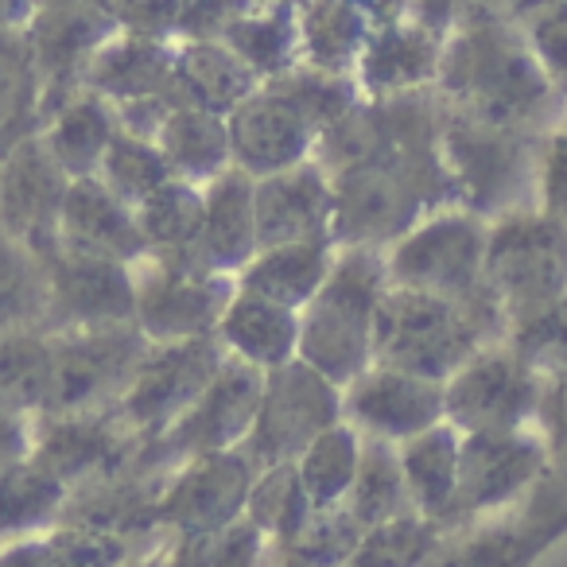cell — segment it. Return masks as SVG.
Returning a JSON list of instances; mask_svg holds the SVG:
<instances>
[{
	"label": "cell",
	"instance_id": "f1b7e54d",
	"mask_svg": "<svg viewBox=\"0 0 567 567\" xmlns=\"http://www.w3.org/2000/svg\"><path fill=\"white\" fill-rule=\"evenodd\" d=\"M334 260H339V245L334 237H316V241H292V245H272V249H257V257L241 268L237 288L257 292L272 303L303 311L316 292L327 284Z\"/></svg>",
	"mask_w": 567,
	"mask_h": 567
},
{
	"label": "cell",
	"instance_id": "7402d4cb",
	"mask_svg": "<svg viewBox=\"0 0 567 567\" xmlns=\"http://www.w3.org/2000/svg\"><path fill=\"white\" fill-rule=\"evenodd\" d=\"M252 203H257V245L260 249L331 237L334 183L319 159H308V164H296V167H288V172H276V175L257 179Z\"/></svg>",
	"mask_w": 567,
	"mask_h": 567
},
{
	"label": "cell",
	"instance_id": "277c9868",
	"mask_svg": "<svg viewBox=\"0 0 567 567\" xmlns=\"http://www.w3.org/2000/svg\"><path fill=\"white\" fill-rule=\"evenodd\" d=\"M389 292L385 252L350 245L339 249L327 284L300 311V358L347 389L373 365V327Z\"/></svg>",
	"mask_w": 567,
	"mask_h": 567
},
{
	"label": "cell",
	"instance_id": "1f68e13d",
	"mask_svg": "<svg viewBox=\"0 0 567 567\" xmlns=\"http://www.w3.org/2000/svg\"><path fill=\"white\" fill-rule=\"evenodd\" d=\"M203 218H206V190L187 179H167L164 187L152 190L136 206V226H141L144 245H148V257L179 260V265H198Z\"/></svg>",
	"mask_w": 567,
	"mask_h": 567
},
{
	"label": "cell",
	"instance_id": "f6af8a7d",
	"mask_svg": "<svg viewBox=\"0 0 567 567\" xmlns=\"http://www.w3.org/2000/svg\"><path fill=\"white\" fill-rule=\"evenodd\" d=\"M268 536L249 517L214 533L167 536V567H265Z\"/></svg>",
	"mask_w": 567,
	"mask_h": 567
},
{
	"label": "cell",
	"instance_id": "ee69618b",
	"mask_svg": "<svg viewBox=\"0 0 567 567\" xmlns=\"http://www.w3.org/2000/svg\"><path fill=\"white\" fill-rule=\"evenodd\" d=\"M443 540V525L424 513L385 520L362 533L347 567H427Z\"/></svg>",
	"mask_w": 567,
	"mask_h": 567
},
{
	"label": "cell",
	"instance_id": "7c38bea8",
	"mask_svg": "<svg viewBox=\"0 0 567 567\" xmlns=\"http://www.w3.org/2000/svg\"><path fill=\"white\" fill-rule=\"evenodd\" d=\"M540 396L544 378L513 354L509 342L478 350L455 378L443 381L447 424L463 435L533 427L540 416Z\"/></svg>",
	"mask_w": 567,
	"mask_h": 567
},
{
	"label": "cell",
	"instance_id": "74e56055",
	"mask_svg": "<svg viewBox=\"0 0 567 567\" xmlns=\"http://www.w3.org/2000/svg\"><path fill=\"white\" fill-rule=\"evenodd\" d=\"M342 505L354 513V520L362 528L420 513L416 502H412V489H409V478H404L396 443L362 435V463H358V478Z\"/></svg>",
	"mask_w": 567,
	"mask_h": 567
},
{
	"label": "cell",
	"instance_id": "d6986e66",
	"mask_svg": "<svg viewBox=\"0 0 567 567\" xmlns=\"http://www.w3.org/2000/svg\"><path fill=\"white\" fill-rule=\"evenodd\" d=\"M144 443L148 440H141L113 409L79 412V416H35L32 458L71 489H79L136 463Z\"/></svg>",
	"mask_w": 567,
	"mask_h": 567
},
{
	"label": "cell",
	"instance_id": "2e32d148",
	"mask_svg": "<svg viewBox=\"0 0 567 567\" xmlns=\"http://www.w3.org/2000/svg\"><path fill=\"white\" fill-rule=\"evenodd\" d=\"M229 148L234 167L252 179L288 172L296 164L316 159L319 125L300 105V97L280 79H268L229 113Z\"/></svg>",
	"mask_w": 567,
	"mask_h": 567
},
{
	"label": "cell",
	"instance_id": "f546056e",
	"mask_svg": "<svg viewBox=\"0 0 567 567\" xmlns=\"http://www.w3.org/2000/svg\"><path fill=\"white\" fill-rule=\"evenodd\" d=\"M121 133V121L113 102H105L94 90H79L71 102H63L48 121H43L40 136L51 148L71 179H90L102 167L105 152H110L113 136Z\"/></svg>",
	"mask_w": 567,
	"mask_h": 567
},
{
	"label": "cell",
	"instance_id": "9f6ffc18",
	"mask_svg": "<svg viewBox=\"0 0 567 567\" xmlns=\"http://www.w3.org/2000/svg\"><path fill=\"white\" fill-rule=\"evenodd\" d=\"M0 567H55L48 533L20 536V540H0Z\"/></svg>",
	"mask_w": 567,
	"mask_h": 567
},
{
	"label": "cell",
	"instance_id": "db71d44e",
	"mask_svg": "<svg viewBox=\"0 0 567 567\" xmlns=\"http://www.w3.org/2000/svg\"><path fill=\"white\" fill-rule=\"evenodd\" d=\"M35 440V416H20V412L0 409V474L12 471L17 463L32 458Z\"/></svg>",
	"mask_w": 567,
	"mask_h": 567
},
{
	"label": "cell",
	"instance_id": "484cf974",
	"mask_svg": "<svg viewBox=\"0 0 567 567\" xmlns=\"http://www.w3.org/2000/svg\"><path fill=\"white\" fill-rule=\"evenodd\" d=\"M257 179L237 167L206 183V218L198 237V265L221 276H241V268L257 257Z\"/></svg>",
	"mask_w": 567,
	"mask_h": 567
},
{
	"label": "cell",
	"instance_id": "836d02e7",
	"mask_svg": "<svg viewBox=\"0 0 567 567\" xmlns=\"http://www.w3.org/2000/svg\"><path fill=\"white\" fill-rule=\"evenodd\" d=\"M156 144L175 179L198 183V187H206V183H214L218 175H226L234 167L229 121L218 117V113L195 110V105H179L164 121Z\"/></svg>",
	"mask_w": 567,
	"mask_h": 567
},
{
	"label": "cell",
	"instance_id": "d4e9b609",
	"mask_svg": "<svg viewBox=\"0 0 567 567\" xmlns=\"http://www.w3.org/2000/svg\"><path fill=\"white\" fill-rule=\"evenodd\" d=\"M175 55H179V43L117 32L94 55L82 86L113 105L144 102V97H175Z\"/></svg>",
	"mask_w": 567,
	"mask_h": 567
},
{
	"label": "cell",
	"instance_id": "4fadbf2b",
	"mask_svg": "<svg viewBox=\"0 0 567 567\" xmlns=\"http://www.w3.org/2000/svg\"><path fill=\"white\" fill-rule=\"evenodd\" d=\"M226 347L218 334L206 339H183V342H152L136 370L133 385L117 401V416L133 427L141 440L164 435L190 404L198 401L206 385L218 378L226 365Z\"/></svg>",
	"mask_w": 567,
	"mask_h": 567
},
{
	"label": "cell",
	"instance_id": "f907efd6",
	"mask_svg": "<svg viewBox=\"0 0 567 567\" xmlns=\"http://www.w3.org/2000/svg\"><path fill=\"white\" fill-rule=\"evenodd\" d=\"M257 9V0H179V17H175V40H221L237 20H245Z\"/></svg>",
	"mask_w": 567,
	"mask_h": 567
},
{
	"label": "cell",
	"instance_id": "91938a15",
	"mask_svg": "<svg viewBox=\"0 0 567 567\" xmlns=\"http://www.w3.org/2000/svg\"><path fill=\"white\" fill-rule=\"evenodd\" d=\"M257 4H272V0H257Z\"/></svg>",
	"mask_w": 567,
	"mask_h": 567
},
{
	"label": "cell",
	"instance_id": "60d3db41",
	"mask_svg": "<svg viewBox=\"0 0 567 567\" xmlns=\"http://www.w3.org/2000/svg\"><path fill=\"white\" fill-rule=\"evenodd\" d=\"M358 463H362V432L354 424H347V420H339L296 458V471H300L311 505L331 509V505L347 502L350 486L358 478Z\"/></svg>",
	"mask_w": 567,
	"mask_h": 567
},
{
	"label": "cell",
	"instance_id": "ffe728a7",
	"mask_svg": "<svg viewBox=\"0 0 567 567\" xmlns=\"http://www.w3.org/2000/svg\"><path fill=\"white\" fill-rule=\"evenodd\" d=\"M71 175L59 167L43 136H28L0 156V234L17 237L28 249L51 252L59 245Z\"/></svg>",
	"mask_w": 567,
	"mask_h": 567
},
{
	"label": "cell",
	"instance_id": "3957f363",
	"mask_svg": "<svg viewBox=\"0 0 567 567\" xmlns=\"http://www.w3.org/2000/svg\"><path fill=\"white\" fill-rule=\"evenodd\" d=\"M505 334H509V319L494 296L463 303L389 284L378 308V327H373V365L447 381L478 350L505 342Z\"/></svg>",
	"mask_w": 567,
	"mask_h": 567
},
{
	"label": "cell",
	"instance_id": "bcb514c9",
	"mask_svg": "<svg viewBox=\"0 0 567 567\" xmlns=\"http://www.w3.org/2000/svg\"><path fill=\"white\" fill-rule=\"evenodd\" d=\"M97 179L136 210L152 190H159L167 179H175L172 167H167L164 152H159L156 141H144V136H133L121 128L113 136L110 152H105L102 167H97Z\"/></svg>",
	"mask_w": 567,
	"mask_h": 567
},
{
	"label": "cell",
	"instance_id": "681fc988",
	"mask_svg": "<svg viewBox=\"0 0 567 567\" xmlns=\"http://www.w3.org/2000/svg\"><path fill=\"white\" fill-rule=\"evenodd\" d=\"M525 32L533 55L540 59V66L548 71V79L567 94V0H556L548 9L533 12L525 24H517Z\"/></svg>",
	"mask_w": 567,
	"mask_h": 567
},
{
	"label": "cell",
	"instance_id": "8fae6325",
	"mask_svg": "<svg viewBox=\"0 0 567 567\" xmlns=\"http://www.w3.org/2000/svg\"><path fill=\"white\" fill-rule=\"evenodd\" d=\"M548 455V440H544V432H533V427L463 435L458 489L451 517L443 520V533L509 509L525 489H533L540 482Z\"/></svg>",
	"mask_w": 567,
	"mask_h": 567
},
{
	"label": "cell",
	"instance_id": "603a6c76",
	"mask_svg": "<svg viewBox=\"0 0 567 567\" xmlns=\"http://www.w3.org/2000/svg\"><path fill=\"white\" fill-rule=\"evenodd\" d=\"M443 63V35L412 24V20H393L381 24L370 35L362 59H358L354 82L362 97H401L435 90Z\"/></svg>",
	"mask_w": 567,
	"mask_h": 567
},
{
	"label": "cell",
	"instance_id": "f5cc1de1",
	"mask_svg": "<svg viewBox=\"0 0 567 567\" xmlns=\"http://www.w3.org/2000/svg\"><path fill=\"white\" fill-rule=\"evenodd\" d=\"M536 424L544 427L548 451L567 455V373L544 378V396H540V416Z\"/></svg>",
	"mask_w": 567,
	"mask_h": 567
},
{
	"label": "cell",
	"instance_id": "44dd1931",
	"mask_svg": "<svg viewBox=\"0 0 567 567\" xmlns=\"http://www.w3.org/2000/svg\"><path fill=\"white\" fill-rule=\"evenodd\" d=\"M342 420L370 440L404 443L447 420L443 381H427L393 365H370L342 389Z\"/></svg>",
	"mask_w": 567,
	"mask_h": 567
},
{
	"label": "cell",
	"instance_id": "9a60e30c",
	"mask_svg": "<svg viewBox=\"0 0 567 567\" xmlns=\"http://www.w3.org/2000/svg\"><path fill=\"white\" fill-rule=\"evenodd\" d=\"M48 265V323L43 334L97 331L136 323L133 265L55 245L43 252Z\"/></svg>",
	"mask_w": 567,
	"mask_h": 567
},
{
	"label": "cell",
	"instance_id": "b9f144b4",
	"mask_svg": "<svg viewBox=\"0 0 567 567\" xmlns=\"http://www.w3.org/2000/svg\"><path fill=\"white\" fill-rule=\"evenodd\" d=\"M51 385V334H0V409L40 416Z\"/></svg>",
	"mask_w": 567,
	"mask_h": 567
},
{
	"label": "cell",
	"instance_id": "4316f807",
	"mask_svg": "<svg viewBox=\"0 0 567 567\" xmlns=\"http://www.w3.org/2000/svg\"><path fill=\"white\" fill-rule=\"evenodd\" d=\"M218 339L229 358H241L268 373L300 358V311L237 288L218 323Z\"/></svg>",
	"mask_w": 567,
	"mask_h": 567
},
{
	"label": "cell",
	"instance_id": "e575fe53",
	"mask_svg": "<svg viewBox=\"0 0 567 567\" xmlns=\"http://www.w3.org/2000/svg\"><path fill=\"white\" fill-rule=\"evenodd\" d=\"M404 478H409L412 502L424 517L447 520L458 489V455H463V432L455 424H435L412 440L396 443Z\"/></svg>",
	"mask_w": 567,
	"mask_h": 567
},
{
	"label": "cell",
	"instance_id": "11a10c76",
	"mask_svg": "<svg viewBox=\"0 0 567 567\" xmlns=\"http://www.w3.org/2000/svg\"><path fill=\"white\" fill-rule=\"evenodd\" d=\"M401 4H404V20L443 35V40L455 32V24L466 12V0H401Z\"/></svg>",
	"mask_w": 567,
	"mask_h": 567
},
{
	"label": "cell",
	"instance_id": "52a82bcc",
	"mask_svg": "<svg viewBox=\"0 0 567 567\" xmlns=\"http://www.w3.org/2000/svg\"><path fill=\"white\" fill-rule=\"evenodd\" d=\"M486 288L509 327L559 300L567 292V221L540 206L489 221Z\"/></svg>",
	"mask_w": 567,
	"mask_h": 567
},
{
	"label": "cell",
	"instance_id": "5b68a950",
	"mask_svg": "<svg viewBox=\"0 0 567 567\" xmlns=\"http://www.w3.org/2000/svg\"><path fill=\"white\" fill-rule=\"evenodd\" d=\"M443 164L458 187V206L494 221L540 206L544 141L451 113L443 117Z\"/></svg>",
	"mask_w": 567,
	"mask_h": 567
},
{
	"label": "cell",
	"instance_id": "680465c9",
	"mask_svg": "<svg viewBox=\"0 0 567 567\" xmlns=\"http://www.w3.org/2000/svg\"><path fill=\"white\" fill-rule=\"evenodd\" d=\"M125 567H167V536L156 544H148V548H141Z\"/></svg>",
	"mask_w": 567,
	"mask_h": 567
},
{
	"label": "cell",
	"instance_id": "c3c4849f",
	"mask_svg": "<svg viewBox=\"0 0 567 567\" xmlns=\"http://www.w3.org/2000/svg\"><path fill=\"white\" fill-rule=\"evenodd\" d=\"M48 544L55 567H125L136 556V544L121 540L110 533H94V528L79 525H55L48 528Z\"/></svg>",
	"mask_w": 567,
	"mask_h": 567
},
{
	"label": "cell",
	"instance_id": "f35d334b",
	"mask_svg": "<svg viewBox=\"0 0 567 567\" xmlns=\"http://www.w3.org/2000/svg\"><path fill=\"white\" fill-rule=\"evenodd\" d=\"M48 323V265L35 249L0 234V334L43 331Z\"/></svg>",
	"mask_w": 567,
	"mask_h": 567
},
{
	"label": "cell",
	"instance_id": "cb8c5ba5",
	"mask_svg": "<svg viewBox=\"0 0 567 567\" xmlns=\"http://www.w3.org/2000/svg\"><path fill=\"white\" fill-rule=\"evenodd\" d=\"M59 245L90 252V257H110L121 265H136L148 257V245L136 226V210L121 203L97 175L71 179L59 218Z\"/></svg>",
	"mask_w": 567,
	"mask_h": 567
},
{
	"label": "cell",
	"instance_id": "d590c367",
	"mask_svg": "<svg viewBox=\"0 0 567 567\" xmlns=\"http://www.w3.org/2000/svg\"><path fill=\"white\" fill-rule=\"evenodd\" d=\"M43 128V79L24 32H0V156Z\"/></svg>",
	"mask_w": 567,
	"mask_h": 567
},
{
	"label": "cell",
	"instance_id": "9c48e42d",
	"mask_svg": "<svg viewBox=\"0 0 567 567\" xmlns=\"http://www.w3.org/2000/svg\"><path fill=\"white\" fill-rule=\"evenodd\" d=\"M339 420L342 385H334L316 365L296 358V362L265 373L257 420H252V432L241 447L249 451L260 471L276 463H296Z\"/></svg>",
	"mask_w": 567,
	"mask_h": 567
},
{
	"label": "cell",
	"instance_id": "ba28073f",
	"mask_svg": "<svg viewBox=\"0 0 567 567\" xmlns=\"http://www.w3.org/2000/svg\"><path fill=\"white\" fill-rule=\"evenodd\" d=\"M152 342L136 323L51 334V385L40 416L117 409Z\"/></svg>",
	"mask_w": 567,
	"mask_h": 567
},
{
	"label": "cell",
	"instance_id": "6f0895ef",
	"mask_svg": "<svg viewBox=\"0 0 567 567\" xmlns=\"http://www.w3.org/2000/svg\"><path fill=\"white\" fill-rule=\"evenodd\" d=\"M40 0H0V32H24Z\"/></svg>",
	"mask_w": 567,
	"mask_h": 567
},
{
	"label": "cell",
	"instance_id": "7dc6e473",
	"mask_svg": "<svg viewBox=\"0 0 567 567\" xmlns=\"http://www.w3.org/2000/svg\"><path fill=\"white\" fill-rule=\"evenodd\" d=\"M505 342H509L513 354L533 365L540 378L567 373V292L559 296V300H551L548 308L533 311V316H525L520 323H513Z\"/></svg>",
	"mask_w": 567,
	"mask_h": 567
},
{
	"label": "cell",
	"instance_id": "6da1fadb",
	"mask_svg": "<svg viewBox=\"0 0 567 567\" xmlns=\"http://www.w3.org/2000/svg\"><path fill=\"white\" fill-rule=\"evenodd\" d=\"M435 90L451 113L540 141L567 121V94L548 79L525 32L478 0H466L463 20L443 40Z\"/></svg>",
	"mask_w": 567,
	"mask_h": 567
},
{
	"label": "cell",
	"instance_id": "94428289",
	"mask_svg": "<svg viewBox=\"0 0 567 567\" xmlns=\"http://www.w3.org/2000/svg\"><path fill=\"white\" fill-rule=\"evenodd\" d=\"M564 128H567V121H564Z\"/></svg>",
	"mask_w": 567,
	"mask_h": 567
},
{
	"label": "cell",
	"instance_id": "83f0119b",
	"mask_svg": "<svg viewBox=\"0 0 567 567\" xmlns=\"http://www.w3.org/2000/svg\"><path fill=\"white\" fill-rule=\"evenodd\" d=\"M381 28L373 0H300L303 63L354 79L370 35Z\"/></svg>",
	"mask_w": 567,
	"mask_h": 567
},
{
	"label": "cell",
	"instance_id": "7bdbcfd3",
	"mask_svg": "<svg viewBox=\"0 0 567 567\" xmlns=\"http://www.w3.org/2000/svg\"><path fill=\"white\" fill-rule=\"evenodd\" d=\"M311 513H316V505H311L308 489H303V478H300V471H296V463L265 466V471L257 474V482H252L249 502H245V517L268 536V544L296 536L308 525Z\"/></svg>",
	"mask_w": 567,
	"mask_h": 567
},
{
	"label": "cell",
	"instance_id": "8992f818",
	"mask_svg": "<svg viewBox=\"0 0 567 567\" xmlns=\"http://www.w3.org/2000/svg\"><path fill=\"white\" fill-rule=\"evenodd\" d=\"M486 218L466 206L435 210L385 249L389 284L443 300H486L494 296L486 288Z\"/></svg>",
	"mask_w": 567,
	"mask_h": 567
},
{
	"label": "cell",
	"instance_id": "d6a6232c",
	"mask_svg": "<svg viewBox=\"0 0 567 567\" xmlns=\"http://www.w3.org/2000/svg\"><path fill=\"white\" fill-rule=\"evenodd\" d=\"M221 43H226L260 82L280 79V74H288L292 66L303 63L300 0L257 4L249 17L237 20V24L221 35Z\"/></svg>",
	"mask_w": 567,
	"mask_h": 567
},
{
	"label": "cell",
	"instance_id": "816d5d0a",
	"mask_svg": "<svg viewBox=\"0 0 567 567\" xmlns=\"http://www.w3.org/2000/svg\"><path fill=\"white\" fill-rule=\"evenodd\" d=\"M540 210L556 214L559 221H567V128L544 141L540 156Z\"/></svg>",
	"mask_w": 567,
	"mask_h": 567
},
{
	"label": "cell",
	"instance_id": "ac0fdd59",
	"mask_svg": "<svg viewBox=\"0 0 567 567\" xmlns=\"http://www.w3.org/2000/svg\"><path fill=\"white\" fill-rule=\"evenodd\" d=\"M172 474L175 471L159 466L152 458L148 443H144L141 458L128 463L125 471L71 489L59 525L94 528V533L121 536V540L136 544V548H148V544L164 540V533H159V502H164Z\"/></svg>",
	"mask_w": 567,
	"mask_h": 567
},
{
	"label": "cell",
	"instance_id": "e0dca14e",
	"mask_svg": "<svg viewBox=\"0 0 567 567\" xmlns=\"http://www.w3.org/2000/svg\"><path fill=\"white\" fill-rule=\"evenodd\" d=\"M260 466L245 447L210 451L175 466L159 502V533H214L245 517V502Z\"/></svg>",
	"mask_w": 567,
	"mask_h": 567
},
{
	"label": "cell",
	"instance_id": "8d00e7d4",
	"mask_svg": "<svg viewBox=\"0 0 567 567\" xmlns=\"http://www.w3.org/2000/svg\"><path fill=\"white\" fill-rule=\"evenodd\" d=\"M71 486L43 471L35 458H24L12 471L0 474V540L48 533L63 517Z\"/></svg>",
	"mask_w": 567,
	"mask_h": 567
},
{
	"label": "cell",
	"instance_id": "5bb4252c",
	"mask_svg": "<svg viewBox=\"0 0 567 567\" xmlns=\"http://www.w3.org/2000/svg\"><path fill=\"white\" fill-rule=\"evenodd\" d=\"M260 393H265V370L241 362V358H226L218 378L198 393V401L164 435L148 440L152 458L175 471L195 455L241 447L257 420Z\"/></svg>",
	"mask_w": 567,
	"mask_h": 567
},
{
	"label": "cell",
	"instance_id": "7a4b0ae2",
	"mask_svg": "<svg viewBox=\"0 0 567 567\" xmlns=\"http://www.w3.org/2000/svg\"><path fill=\"white\" fill-rule=\"evenodd\" d=\"M331 175V172H327ZM334 183V226L339 249L365 245L385 252L412 226L435 210L458 206V187L443 164L440 144L401 148L362 159L331 175Z\"/></svg>",
	"mask_w": 567,
	"mask_h": 567
},
{
	"label": "cell",
	"instance_id": "ab89813d",
	"mask_svg": "<svg viewBox=\"0 0 567 567\" xmlns=\"http://www.w3.org/2000/svg\"><path fill=\"white\" fill-rule=\"evenodd\" d=\"M365 528L354 520L347 505L316 509L308 525L288 540L265 548V567H347Z\"/></svg>",
	"mask_w": 567,
	"mask_h": 567
},
{
	"label": "cell",
	"instance_id": "30bf717a",
	"mask_svg": "<svg viewBox=\"0 0 567 567\" xmlns=\"http://www.w3.org/2000/svg\"><path fill=\"white\" fill-rule=\"evenodd\" d=\"M136 327L148 342H183L218 334L229 300L237 296V276L206 272L198 265L144 257L133 265Z\"/></svg>",
	"mask_w": 567,
	"mask_h": 567
},
{
	"label": "cell",
	"instance_id": "4dcf8cb0",
	"mask_svg": "<svg viewBox=\"0 0 567 567\" xmlns=\"http://www.w3.org/2000/svg\"><path fill=\"white\" fill-rule=\"evenodd\" d=\"M257 86V74L221 40L179 43V55H175V97H179V105H195V110L229 117Z\"/></svg>",
	"mask_w": 567,
	"mask_h": 567
}]
</instances>
